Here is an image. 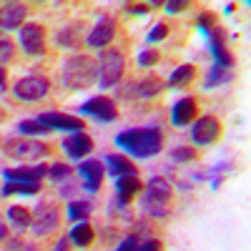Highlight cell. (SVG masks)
<instances>
[{
    "instance_id": "38",
    "label": "cell",
    "mask_w": 251,
    "mask_h": 251,
    "mask_svg": "<svg viewBox=\"0 0 251 251\" xmlns=\"http://www.w3.org/2000/svg\"><path fill=\"white\" fill-rule=\"evenodd\" d=\"M163 5H166V10H169V13H181L191 3H188V0H169V3H163Z\"/></svg>"
},
{
    "instance_id": "16",
    "label": "cell",
    "mask_w": 251,
    "mask_h": 251,
    "mask_svg": "<svg viewBox=\"0 0 251 251\" xmlns=\"http://www.w3.org/2000/svg\"><path fill=\"white\" fill-rule=\"evenodd\" d=\"M63 151L68 153V158H73V161H80V158H86L91 151H93V138L88 136V133H71V136H66L63 138Z\"/></svg>"
},
{
    "instance_id": "27",
    "label": "cell",
    "mask_w": 251,
    "mask_h": 251,
    "mask_svg": "<svg viewBox=\"0 0 251 251\" xmlns=\"http://www.w3.org/2000/svg\"><path fill=\"white\" fill-rule=\"evenodd\" d=\"M40 191V183H18V181H5L0 188V196H13V194H25L33 196Z\"/></svg>"
},
{
    "instance_id": "24",
    "label": "cell",
    "mask_w": 251,
    "mask_h": 251,
    "mask_svg": "<svg viewBox=\"0 0 251 251\" xmlns=\"http://www.w3.org/2000/svg\"><path fill=\"white\" fill-rule=\"evenodd\" d=\"M8 221H10V226L15 228L18 234H23L25 228H30V224H33V214H30V208H25V206H10L8 208Z\"/></svg>"
},
{
    "instance_id": "20",
    "label": "cell",
    "mask_w": 251,
    "mask_h": 251,
    "mask_svg": "<svg viewBox=\"0 0 251 251\" xmlns=\"http://www.w3.org/2000/svg\"><path fill=\"white\" fill-rule=\"evenodd\" d=\"M196 111H199L196 98L186 96V98L176 100V106H174V111H171V123L178 126V128H181V126H188V123L196 118Z\"/></svg>"
},
{
    "instance_id": "1",
    "label": "cell",
    "mask_w": 251,
    "mask_h": 251,
    "mask_svg": "<svg viewBox=\"0 0 251 251\" xmlns=\"http://www.w3.org/2000/svg\"><path fill=\"white\" fill-rule=\"evenodd\" d=\"M98 60L86 55V53H75L68 55L63 60V68H60V83L66 86L68 91H86L91 86L98 83Z\"/></svg>"
},
{
    "instance_id": "33",
    "label": "cell",
    "mask_w": 251,
    "mask_h": 251,
    "mask_svg": "<svg viewBox=\"0 0 251 251\" xmlns=\"http://www.w3.org/2000/svg\"><path fill=\"white\" fill-rule=\"evenodd\" d=\"M219 25V18H216V13H211V10H203L201 15H199V30L206 35L208 30H214Z\"/></svg>"
},
{
    "instance_id": "32",
    "label": "cell",
    "mask_w": 251,
    "mask_h": 251,
    "mask_svg": "<svg viewBox=\"0 0 251 251\" xmlns=\"http://www.w3.org/2000/svg\"><path fill=\"white\" fill-rule=\"evenodd\" d=\"M158 60H161V53L153 50V48H143V50L138 53V66H141V68H153Z\"/></svg>"
},
{
    "instance_id": "28",
    "label": "cell",
    "mask_w": 251,
    "mask_h": 251,
    "mask_svg": "<svg viewBox=\"0 0 251 251\" xmlns=\"http://www.w3.org/2000/svg\"><path fill=\"white\" fill-rule=\"evenodd\" d=\"M15 131H18L20 136H46V133H50V128H46V126L40 123L38 118L20 121V123L15 126Z\"/></svg>"
},
{
    "instance_id": "2",
    "label": "cell",
    "mask_w": 251,
    "mask_h": 251,
    "mask_svg": "<svg viewBox=\"0 0 251 251\" xmlns=\"http://www.w3.org/2000/svg\"><path fill=\"white\" fill-rule=\"evenodd\" d=\"M116 146L136 158H151L163 149V133L153 126L151 128H128L116 136Z\"/></svg>"
},
{
    "instance_id": "18",
    "label": "cell",
    "mask_w": 251,
    "mask_h": 251,
    "mask_svg": "<svg viewBox=\"0 0 251 251\" xmlns=\"http://www.w3.org/2000/svg\"><path fill=\"white\" fill-rule=\"evenodd\" d=\"M143 191V183L138 176H121L116 178V201L118 206H128Z\"/></svg>"
},
{
    "instance_id": "13",
    "label": "cell",
    "mask_w": 251,
    "mask_h": 251,
    "mask_svg": "<svg viewBox=\"0 0 251 251\" xmlns=\"http://www.w3.org/2000/svg\"><path fill=\"white\" fill-rule=\"evenodd\" d=\"M78 176L83 178V191L88 194H96L100 183H103V176H106V166L96 158H88V161H80L78 166Z\"/></svg>"
},
{
    "instance_id": "12",
    "label": "cell",
    "mask_w": 251,
    "mask_h": 251,
    "mask_svg": "<svg viewBox=\"0 0 251 251\" xmlns=\"http://www.w3.org/2000/svg\"><path fill=\"white\" fill-rule=\"evenodd\" d=\"M20 46L28 55H43L46 53V28L40 23H25L20 28Z\"/></svg>"
},
{
    "instance_id": "4",
    "label": "cell",
    "mask_w": 251,
    "mask_h": 251,
    "mask_svg": "<svg viewBox=\"0 0 251 251\" xmlns=\"http://www.w3.org/2000/svg\"><path fill=\"white\" fill-rule=\"evenodd\" d=\"M98 83H100V88H111L116 86V83L121 80L123 71H126V58L121 50L116 48H108V50H103L100 53V63H98Z\"/></svg>"
},
{
    "instance_id": "6",
    "label": "cell",
    "mask_w": 251,
    "mask_h": 251,
    "mask_svg": "<svg viewBox=\"0 0 251 251\" xmlns=\"http://www.w3.org/2000/svg\"><path fill=\"white\" fill-rule=\"evenodd\" d=\"M58 224H60V208H58L53 201H40V203H38V208H35L33 224H30L33 236L43 239V236L53 234L55 228H58Z\"/></svg>"
},
{
    "instance_id": "35",
    "label": "cell",
    "mask_w": 251,
    "mask_h": 251,
    "mask_svg": "<svg viewBox=\"0 0 251 251\" xmlns=\"http://www.w3.org/2000/svg\"><path fill=\"white\" fill-rule=\"evenodd\" d=\"M5 251H38V246L18 236V239H8L5 241Z\"/></svg>"
},
{
    "instance_id": "8",
    "label": "cell",
    "mask_w": 251,
    "mask_h": 251,
    "mask_svg": "<svg viewBox=\"0 0 251 251\" xmlns=\"http://www.w3.org/2000/svg\"><path fill=\"white\" fill-rule=\"evenodd\" d=\"M80 113L96 118L98 123H111V121L118 118V106H116V100L108 98V96H93L91 100H86L80 106Z\"/></svg>"
},
{
    "instance_id": "30",
    "label": "cell",
    "mask_w": 251,
    "mask_h": 251,
    "mask_svg": "<svg viewBox=\"0 0 251 251\" xmlns=\"http://www.w3.org/2000/svg\"><path fill=\"white\" fill-rule=\"evenodd\" d=\"M228 80H231V71L214 66L211 71H208V75H206V83H203V86H206V88H214V86H221V83H228Z\"/></svg>"
},
{
    "instance_id": "37",
    "label": "cell",
    "mask_w": 251,
    "mask_h": 251,
    "mask_svg": "<svg viewBox=\"0 0 251 251\" xmlns=\"http://www.w3.org/2000/svg\"><path fill=\"white\" fill-rule=\"evenodd\" d=\"M138 246H141L138 236H136V234H131V236H126V239L118 244V249H116V251H138Z\"/></svg>"
},
{
    "instance_id": "39",
    "label": "cell",
    "mask_w": 251,
    "mask_h": 251,
    "mask_svg": "<svg viewBox=\"0 0 251 251\" xmlns=\"http://www.w3.org/2000/svg\"><path fill=\"white\" fill-rule=\"evenodd\" d=\"M149 8H151V5H146V3H128V5H126V10L133 13V15H149V13H151Z\"/></svg>"
},
{
    "instance_id": "43",
    "label": "cell",
    "mask_w": 251,
    "mask_h": 251,
    "mask_svg": "<svg viewBox=\"0 0 251 251\" xmlns=\"http://www.w3.org/2000/svg\"><path fill=\"white\" fill-rule=\"evenodd\" d=\"M8 88V80H5V68L0 66V91H5Z\"/></svg>"
},
{
    "instance_id": "5",
    "label": "cell",
    "mask_w": 251,
    "mask_h": 251,
    "mask_svg": "<svg viewBox=\"0 0 251 251\" xmlns=\"http://www.w3.org/2000/svg\"><path fill=\"white\" fill-rule=\"evenodd\" d=\"M5 153L10 158H18L20 163H28V161H40L43 156H48L50 153V146L18 136V138H8L5 141Z\"/></svg>"
},
{
    "instance_id": "14",
    "label": "cell",
    "mask_w": 251,
    "mask_h": 251,
    "mask_svg": "<svg viewBox=\"0 0 251 251\" xmlns=\"http://www.w3.org/2000/svg\"><path fill=\"white\" fill-rule=\"evenodd\" d=\"M113 38H116V20L111 15H100V20L93 25V30L88 33L86 43L91 48H108Z\"/></svg>"
},
{
    "instance_id": "34",
    "label": "cell",
    "mask_w": 251,
    "mask_h": 251,
    "mask_svg": "<svg viewBox=\"0 0 251 251\" xmlns=\"http://www.w3.org/2000/svg\"><path fill=\"white\" fill-rule=\"evenodd\" d=\"M163 38H169V23H156V25L149 30V35H146V40H149V43H161Z\"/></svg>"
},
{
    "instance_id": "36",
    "label": "cell",
    "mask_w": 251,
    "mask_h": 251,
    "mask_svg": "<svg viewBox=\"0 0 251 251\" xmlns=\"http://www.w3.org/2000/svg\"><path fill=\"white\" fill-rule=\"evenodd\" d=\"M171 158L174 161H191V158H196V151L188 149V146H178V149H174Z\"/></svg>"
},
{
    "instance_id": "21",
    "label": "cell",
    "mask_w": 251,
    "mask_h": 251,
    "mask_svg": "<svg viewBox=\"0 0 251 251\" xmlns=\"http://www.w3.org/2000/svg\"><path fill=\"white\" fill-rule=\"evenodd\" d=\"M133 93V98H153V96H158L163 88H166V80H161L158 75H146L143 80H138V83H131L128 86Z\"/></svg>"
},
{
    "instance_id": "3",
    "label": "cell",
    "mask_w": 251,
    "mask_h": 251,
    "mask_svg": "<svg viewBox=\"0 0 251 251\" xmlns=\"http://www.w3.org/2000/svg\"><path fill=\"white\" fill-rule=\"evenodd\" d=\"M141 208H143V214H149L153 219H166L174 208V188H171V183L166 178H161V176H153L143 186Z\"/></svg>"
},
{
    "instance_id": "25",
    "label": "cell",
    "mask_w": 251,
    "mask_h": 251,
    "mask_svg": "<svg viewBox=\"0 0 251 251\" xmlns=\"http://www.w3.org/2000/svg\"><path fill=\"white\" fill-rule=\"evenodd\" d=\"M196 78V68L191 66V63H183V66H178L174 73H171V78L166 80V86H171V88H183V86H188Z\"/></svg>"
},
{
    "instance_id": "9",
    "label": "cell",
    "mask_w": 251,
    "mask_h": 251,
    "mask_svg": "<svg viewBox=\"0 0 251 251\" xmlns=\"http://www.w3.org/2000/svg\"><path fill=\"white\" fill-rule=\"evenodd\" d=\"M38 121L46 126L50 131H73V133H80L86 131V121L80 116H71V113H58V111H46L40 113Z\"/></svg>"
},
{
    "instance_id": "11",
    "label": "cell",
    "mask_w": 251,
    "mask_h": 251,
    "mask_svg": "<svg viewBox=\"0 0 251 251\" xmlns=\"http://www.w3.org/2000/svg\"><path fill=\"white\" fill-rule=\"evenodd\" d=\"M206 38H208V50H211V55L216 58V66L231 71L236 66V60H234V55L228 53V48H226V33H224V28L216 25L214 30L206 33Z\"/></svg>"
},
{
    "instance_id": "17",
    "label": "cell",
    "mask_w": 251,
    "mask_h": 251,
    "mask_svg": "<svg viewBox=\"0 0 251 251\" xmlns=\"http://www.w3.org/2000/svg\"><path fill=\"white\" fill-rule=\"evenodd\" d=\"M48 176V166H20V169H5L3 178L5 181H18V183H40V178Z\"/></svg>"
},
{
    "instance_id": "15",
    "label": "cell",
    "mask_w": 251,
    "mask_h": 251,
    "mask_svg": "<svg viewBox=\"0 0 251 251\" xmlns=\"http://www.w3.org/2000/svg\"><path fill=\"white\" fill-rule=\"evenodd\" d=\"M28 13L30 10H28L25 3H5V5H0V30L23 28Z\"/></svg>"
},
{
    "instance_id": "26",
    "label": "cell",
    "mask_w": 251,
    "mask_h": 251,
    "mask_svg": "<svg viewBox=\"0 0 251 251\" xmlns=\"http://www.w3.org/2000/svg\"><path fill=\"white\" fill-rule=\"evenodd\" d=\"M91 211H93V201H88V199H75V201L68 203V219L73 224L86 221L91 216Z\"/></svg>"
},
{
    "instance_id": "23",
    "label": "cell",
    "mask_w": 251,
    "mask_h": 251,
    "mask_svg": "<svg viewBox=\"0 0 251 251\" xmlns=\"http://www.w3.org/2000/svg\"><path fill=\"white\" fill-rule=\"evenodd\" d=\"M93 239H96V231H93V226H91L88 221H78V224L71 228V234H68V241L75 244V246H80V249L91 246Z\"/></svg>"
},
{
    "instance_id": "22",
    "label": "cell",
    "mask_w": 251,
    "mask_h": 251,
    "mask_svg": "<svg viewBox=\"0 0 251 251\" xmlns=\"http://www.w3.org/2000/svg\"><path fill=\"white\" fill-rule=\"evenodd\" d=\"M103 166H106V171L116 178L121 176H136V163L131 158H126V156H118V153H108L106 161H103Z\"/></svg>"
},
{
    "instance_id": "7",
    "label": "cell",
    "mask_w": 251,
    "mask_h": 251,
    "mask_svg": "<svg viewBox=\"0 0 251 251\" xmlns=\"http://www.w3.org/2000/svg\"><path fill=\"white\" fill-rule=\"evenodd\" d=\"M50 93V80L46 75H25L20 78L15 86H13V96L18 100H25V103H33V100H40Z\"/></svg>"
},
{
    "instance_id": "31",
    "label": "cell",
    "mask_w": 251,
    "mask_h": 251,
    "mask_svg": "<svg viewBox=\"0 0 251 251\" xmlns=\"http://www.w3.org/2000/svg\"><path fill=\"white\" fill-rule=\"evenodd\" d=\"M15 58V46H13V40L0 30V66L5 68V63H10Z\"/></svg>"
},
{
    "instance_id": "42",
    "label": "cell",
    "mask_w": 251,
    "mask_h": 251,
    "mask_svg": "<svg viewBox=\"0 0 251 251\" xmlns=\"http://www.w3.org/2000/svg\"><path fill=\"white\" fill-rule=\"evenodd\" d=\"M8 236H10V231H8L5 221H0V244H5V241H8Z\"/></svg>"
},
{
    "instance_id": "29",
    "label": "cell",
    "mask_w": 251,
    "mask_h": 251,
    "mask_svg": "<svg viewBox=\"0 0 251 251\" xmlns=\"http://www.w3.org/2000/svg\"><path fill=\"white\" fill-rule=\"evenodd\" d=\"M71 176H73V169H71L68 163H60V161H58V163L48 166V178H50L53 183H58V186H60V183H66Z\"/></svg>"
},
{
    "instance_id": "41",
    "label": "cell",
    "mask_w": 251,
    "mask_h": 251,
    "mask_svg": "<svg viewBox=\"0 0 251 251\" xmlns=\"http://www.w3.org/2000/svg\"><path fill=\"white\" fill-rule=\"evenodd\" d=\"M53 251H71V241L68 239H58L53 244Z\"/></svg>"
},
{
    "instance_id": "19",
    "label": "cell",
    "mask_w": 251,
    "mask_h": 251,
    "mask_svg": "<svg viewBox=\"0 0 251 251\" xmlns=\"http://www.w3.org/2000/svg\"><path fill=\"white\" fill-rule=\"evenodd\" d=\"M83 30H86V23L83 20H75V23L66 25V28H60L55 33V43L63 46V48H80L83 46Z\"/></svg>"
},
{
    "instance_id": "40",
    "label": "cell",
    "mask_w": 251,
    "mask_h": 251,
    "mask_svg": "<svg viewBox=\"0 0 251 251\" xmlns=\"http://www.w3.org/2000/svg\"><path fill=\"white\" fill-rule=\"evenodd\" d=\"M138 251H163V244H161L158 239H146V241L138 246Z\"/></svg>"
},
{
    "instance_id": "44",
    "label": "cell",
    "mask_w": 251,
    "mask_h": 251,
    "mask_svg": "<svg viewBox=\"0 0 251 251\" xmlns=\"http://www.w3.org/2000/svg\"><path fill=\"white\" fill-rule=\"evenodd\" d=\"M0 118H3V111H0Z\"/></svg>"
},
{
    "instance_id": "10",
    "label": "cell",
    "mask_w": 251,
    "mask_h": 251,
    "mask_svg": "<svg viewBox=\"0 0 251 251\" xmlns=\"http://www.w3.org/2000/svg\"><path fill=\"white\" fill-rule=\"evenodd\" d=\"M219 136H221V121L216 116H201L191 128V141L196 146H211L219 141Z\"/></svg>"
}]
</instances>
